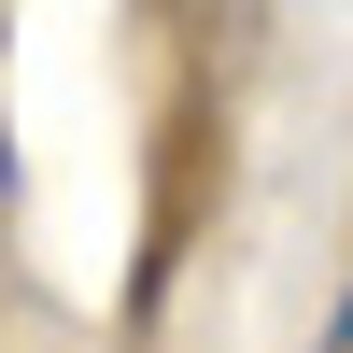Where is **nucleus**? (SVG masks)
Returning <instances> with one entry per match:
<instances>
[{"label":"nucleus","instance_id":"1","mask_svg":"<svg viewBox=\"0 0 353 353\" xmlns=\"http://www.w3.org/2000/svg\"><path fill=\"white\" fill-rule=\"evenodd\" d=\"M325 353H353V283H339V311H325Z\"/></svg>","mask_w":353,"mask_h":353}]
</instances>
